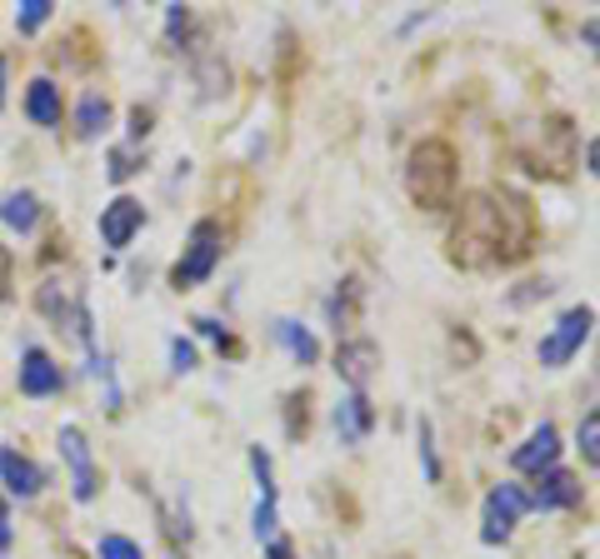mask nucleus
<instances>
[{
  "mask_svg": "<svg viewBox=\"0 0 600 559\" xmlns=\"http://www.w3.org/2000/svg\"><path fill=\"white\" fill-rule=\"evenodd\" d=\"M531 205L521 195L480 190L460 200L456 226H450V260L460 270H495L515 265L531 250Z\"/></svg>",
  "mask_w": 600,
  "mask_h": 559,
  "instance_id": "nucleus-1",
  "label": "nucleus"
},
{
  "mask_svg": "<svg viewBox=\"0 0 600 559\" xmlns=\"http://www.w3.org/2000/svg\"><path fill=\"white\" fill-rule=\"evenodd\" d=\"M456 185H460V161L446 140H421L405 165V190L421 210H446L456 205Z\"/></svg>",
  "mask_w": 600,
  "mask_h": 559,
  "instance_id": "nucleus-2",
  "label": "nucleus"
},
{
  "mask_svg": "<svg viewBox=\"0 0 600 559\" xmlns=\"http://www.w3.org/2000/svg\"><path fill=\"white\" fill-rule=\"evenodd\" d=\"M521 161L531 175H566L576 165V125L566 116H546L535 125H525Z\"/></svg>",
  "mask_w": 600,
  "mask_h": 559,
  "instance_id": "nucleus-3",
  "label": "nucleus"
},
{
  "mask_svg": "<svg viewBox=\"0 0 600 559\" xmlns=\"http://www.w3.org/2000/svg\"><path fill=\"white\" fill-rule=\"evenodd\" d=\"M590 330H596V310H590V305H570V310L550 325L546 340H541L535 360H541L546 370H566L570 360L580 355V344L590 340Z\"/></svg>",
  "mask_w": 600,
  "mask_h": 559,
  "instance_id": "nucleus-4",
  "label": "nucleus"
},
{
  "mask_svg": "<svg viewBox=\"0 0 600 559\" xmlns=\"http://www.w3.org/2000/svg\"><path fill=\"white\" fill-rule=\"evenodd\" d=\"M220 250H226V235H220L216 220H196V226H190V240H186V255L175 260V270H171L175 291H190V285L210 280V270L220 265Z\"/></svg>",
  "mask_w": 600,
  "mask_h": 559,
  "instance_id": "nucleus-5",
  "label": "nucleus"
},
{
  "mask_svg": "<svg viewBox=\"0 0 600 559\" xmlns=\"http://www.w3.org/2000/svg\"><path fill=\"white\" fill-rule=\"evenodd\" d=\"M531 509V495H525L521 484H511V480H501L486 495V525H480V539L486 545H505V539L515 535V519Z\"/></svg>",
  "mask_w": 600,
  "mask_h": 559,
  "instance_id": "nucleus-6",
  "label": "nucleus"
},
{
  "mask_svg": "<svg viewBox=\"0 0 600 559\" xmlns=\"http://www.w3.org/2000/svg\"><path fill=\"white\" fill-rule=\"evenodd\" d=\"M375 370H381V344L375 340H340V350H336V375L346 380L356 395H366L371 390V380H375Z\"/></svg>",
  "mask_w": 600,
  "mask_h": 559,
  "instance_id": "nucleus-7",
  "label": "nucleus"
},
{
  "mask_svg": "<svg viewBox=\"0 0 600 559\" xmlns=\"http://www.w3.org/2000/svg\"><path fill=\"white\" fill-rule=\"evenodd\" d=\"M556 454H560V435L546 419V425H535V430L525 435V445L511 450V464L521 474H546V470H556Z\"/></svg>",
  "mask_w": 600,
  "mask_h": 559,
  "instance_id": "nucleus-8",
  "label": "nucleus"
},
{
  "mask_svg": "<svg viewBox=\"0 0 600 559\" xmlns=\"http://www.w3.org/2000/svg\"><path fill=\"white\" fill-rule=\"evenodd\" d=\"M141 226H145V205L131 200V195H120V200H110L106 210H100V240H106L110 250H126Z\"/></svg>",
  "mask_w": 600,
  "mask_h": 559,
  "instance_id": "nucleus-9",
  "label": "nucleus"
},
{
  "mask_svg": "<svg viewBox=\"0 0 600 559\" xmlns=\"http://www.w3.org/2000/svg\"><path fill=\"white\" fill-rule=\"evenodd\" d=\"M61 454L70 464V484H76V500H96V464H90V445L76 425L61 430Z\"/></svg>",
  "mask_w": 600,
  "mask_h": 559,
  "instance_id": "nucleus-10",
  "label": "nucleus"
},
{
  "mask_svg": "<svg viewBox=\"0 0 600 559\" xmlns=\"http://www.w3.org/2000/svg\"><path fill=\"white\" fill-rule=\"evenodd\" d=\"M251 470L261 484V500H255V539H275V480H271V454L255 445L251 450Z\"/></svg>",
  "mask_w": 600,
  "mask_h": 559,
  "instance_id": "nucleus-11",
  "label": "nucleus"
},
{
  "mask_svg": "<svg viewBox=\"0 0 600 559\" xmlns=\"http://www.w3.org/2000/svg\"><path fill=\"white\" fill-rule=\"evenodd\" d=\"M580 505V480L570 470H546L531 495V509H570Z\"/></svg>",
  "mask_w": 600,
  "mask_h": 559,
  "instance_id": "nucleus-12",
  "label": "nucleus"
},
{
  "mask_svg": "<svg viewBox=\"0 0 600 559\" xmlns=\"http://www.w3.org/2000/svg\"><path fill=\"white\" fill-rule=\"evenodd\" d=\"M371 425H375L371 399L350 390V395L336 405V435H340V445H360L366 435H371Z\"/></svg>",
  "mask_w": 600,
  "mask_h": 559,
  "instance_id": "nucleus-13",
  "label": "nucleus"
},
{
  "mask_svg": "<svg viewBox=\"0 0 600 559\" xmlns=\"http://www.w3.org/2000/svg\"><path fill=\"white\" fill-rule=\"evenodd\" d=\"M61 365H55L45 350H25V365H21V395L41 399V395H55L61 390Z\"/></svg>",
  "mask_w": 600,
  "mask_h": 559,
  "instance_id": "nucleus-14",
  "label": "nucleus"
},
{
  "mask_svg": "<svg viewBox=\"0 0 600 559\" xmlns=\"http://www.w3.org/2000/svg\"><path fill=\"white\" fill-rule=\"evenodd\" d=\"M0 480H6V490H11V495L31 500V495H41L45 474L35 470V464L25 460V454H15V450H0Z\"/></svg>",
  "mask_w": 600,
  "mask_h": 559,
  "instance_id": "nucleus-15",
  "label": "nucleus"
},
{
  "mask_svg": "<svg viewBox=\"0 0 600 559\" xmlns=\"http://www.w3.org/2000/svg\"><path fill=\"white\" fill-rule=\"evenodd\" d=\"M360 295H366V285H360L356 275H346V280H340V291L330 295L326 315H330V330H336V335H346L350 325L360 320Z\"/></svg>",
  "mask_w": 600,
  "mask_h": 559,
  "instance_id": "nucleus-16",
  "label": "nucleus"
},
{
  "mask_svg": "<svg viewBox=\"0 0 600 559\" xmlns=\"http://www.w3.org/2000/svg\"><path fill=\"white\" fill-rule=\"evenodd\" d=\"M271 335L285 344V350H291V360H301V365H316V360H320L316 335H310L301 320H285V315H281V320L271 325Z\"/></svg>",
  "mask_w": 600,
  "mask_h": 559,
  "instance_id": "nucleus-17",
  "label": "nucleus"
},
{
  "mask_svg": "<svg viewBox=\"0 0 600 559\" xmlns=\"http://www.w3.org/2000/svg\"><path fill=\"white\" fill-rule=\"evenodd\" d=\"M25 116L35 120V125H61V90H55V80H31V90H25Z\"/></svg>",
  "mask_w": 600,
  "mask_h": 559,
  "instance_id": "nucleus-18",
  "label": "nucleus"
},
{
  "mask_svg": "<svg viewBox=\"0 0 600 559\" xmlns=\"http://www.w3.org/2000/svg\"><path fill=\"white\" fill-rule=\"evenodd\" d=\"M106 125H110V100L96 96V90H86V96H80V106H76V135L80 140H96Z\"/></svg>",
  "mask_w": 600,
  "mask_h": 559,
  "instance_id": "nucleus-19",
  "label": "nucleus"
},
{
  "mask_svg": "<svg viewBox=\"0 0 600 559\" xmlns=\"http://www.w3.org/2000/svg\"><path fill=\"white\" fill-rule=\"evenodd\" d=\"M0 220H6L11 230H21V235H31L35 220H41V205H35L31 190H11L6 195V205H0Z\"/></svg>",
  "mask_w": 600,
  "mask_h": 559,
  "instance_id": "nucleus-20",
  "label": "nucleus"
},
{
  "mask_svg": "<svg viewBox=\"0 0 600 559\" xmlns=\"http://www.w3.org/2000/svg\"><path fill=\"white\" fill-rule=\"evenodd\" d=\"M576 440H580V454H586V460L600 470V405H590L586 415H580Z\"/></svg>",
  "mask_w": 600,
  "mask_h": 559,
  "instance_id": "nucleus-21",
  "label": "nucleus"
},
{
  "mask_svg": "<svg viewBox=\"0 0 600 559\" xmlns=\"http://www.w3.org/2000/svg\"><path fill=\"white\" fill-rule=\"evenodd\" d=\"M415 445H421V464H426V480L440 484V454H436V430H430V419L415 425Z\"/></svg>",
  "mask_w": 600,
  "mask_h": 559,
  "instance_id": "nucleus-22",
  "label": "nucleus"
},
{
  "mask_svg": "<svg viewBox=\"0 0 600 559\" xmlns=\"http://www.w3.org/2000/svg\"><path fill=\"white\" fill-rule=\"evenodd\" d=\"M100 559H141V545L126 535H100Z\"/></svg>",
  "mask_w": 600,
  "mask_h": 559,
  "instance_id": "nucleus-23",
  "label": "nucleus"
},
{
  "mask_svg": "<svg viewBox=\"0 0 600 559\" xmlns=\"http://www.w3.org/2000/svg\"><path fill=\"white\" fill-rule=\"evenodd\" d=\"M45 15H51V0H25L21 11H15V25H21V31H35Z\"/></svg>",
  "mask_w": 600,
  "mask_h": 559,
  "instance_id": "nucleus-24",
  "label": "nucleus"
},
{
  "mask_svg": "<svg viewBox=\"0 0 600 559\" xmlns=\"http://www.w3.org/2000/svg\"><path fill=\"white\" fill-rule=\"evenodd\" d=\"M171 370H181V375L196 370V344H190V340H171Z\"/></svg>",
  "mask_w": 600,
  "mask_h": 559,
  "instance_id": "nucleus-25",
  "label": "nucleus"
},
{
  "mask_svg": "<svg viewBox=\"0 0 600 559\" xmlns=\"http://www.w3.org/2000/svg\"><path fill=\"white\" fill-rule=\"evenodd\" d=\"M135 171H141V165H135L131 151H110V180H131Z\"/></svg>",
  "mask_w": 600,
  "mask_h": 559,
  "instance_id": "nucleus-26",
  "label": "nucleus"
},
{
  "mask_svg": "<svg viewBox=\"0 0 600 559\" xmlns=\"http://www.w3.org/2000/svg\"><path fill=\"white\" fill-rule=\"evenodd\" d=\"M196 330L206 335V340H220V344H226V350H230V335H226V325H220V320H210V315H200V320H196Z\"/></svg>",
  "mask_w": 600,
  "mask_h": 559,
  "instance_id": "nucleus-27",
  "label": "nucleus"
},
{
  "mask_svg": "<svg viewBox=\"0 0 600 559\" xmlns=\"http://www.w3.org/2000/svg\"><path fill=\"white\" fill-rule=\"evenodd\" d=\"M11 295V255H6V245H0V300Z\"/></svg>",
  "mask_w": 600,
  "mask_h": 559,
  "instance_id": "nucleus-28",
  "label": "nucleus"
},
{
  "mask_svg": "<svg viewBox=\"0 0 600 559\" xmlns=\"http://www.w3.org/2000/svg\"><path fill=\"white\" fill-rule=\"evenodd\" d=\"M11 549V515H6V500H0V555Z\"/></svg>",
  "mask_w": 600,
  "mask_h": 559,
  "instance_id": "nucleus-29",
  "label": "nucleus"
},
{
  "mask_svg": "<svg viewBox=\"0 0 600 559\" xmlns=\"http://www.w3.org/2000/svg\"><path fill=\"white\" fill-rule=\"evenodd\" d=\"M145 130H151V116H145V110H131V135H135V140H141V135H145Z\"/></svg>",
  "mask_w": 600,
  "mask_h": 559,
  "instance_id": "nucleus-30",
  "label": "nucleus"
},
{
  "mask_svg": "<svg viewBox=\"0 0 600 559\" xmlns=\"http://www.w3.org/2000/svg\"><path fill=\"white\" fill-rule=\"evenodd\" d=\"M586 165H590V175H596V180H600V135L590 140V151H586Z\"/></svg>",
  "mask_w": 600,
  "mask_h": 559,
  "instance_id": "nucleus-31",
  "label": "nucleus"
},
{
  "mask_svg": "<svg viewBox=\"0 0 600 559\" xmlns=\"http://www.w3.org/2000/svg\"><path fill=\"white\" fill-rule=\"evenodd\" d=\"M271 559H291V545H285V539H271Z\"/></svg>",
  "mask_w": 600,
  "mask_h": 559,
  "instance_id": "nucleus-32",
  "label": "nucleus"
},
{
  "mask_svg": "<svg viewBox=\"0 0 600 559\" xmlns=\"http://www.w3.org/2000/svg\"><path fill=\"white\" fill-rule=\"evenodd\" d=\"M0 110H6V55H0Z\"/></svg>",
  "mask_w": 600,
  "mask_h": 559,
  "instance_id": "nucleus-33",
  "label": "nucleus"
},
{
  "mask_svg": "<svg viewBox=\"0 0 600 559\" xmlns=\"http://www.w3.org/2000/svg\"><path fill=\"white\" fill-rule=\"evenodd\" d=\"M596 61H600V45H596Z\"/></svg>",
  "mask_w": 600,
  "mask_h": 559,
  "instance_id": "nucleus-34",
  "label": "nucleus"
}]
</instances>
